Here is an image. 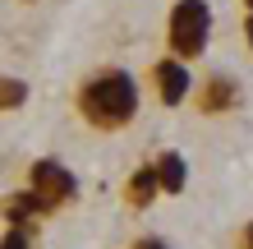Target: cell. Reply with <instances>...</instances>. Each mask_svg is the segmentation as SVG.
Wrapping results in <instances>:
<instances>
[{
	"label": "cell",
	"instance_id": "1",
	"mask_svg": "<svg viewBox=\"0 0 253 249\" xmlns=\"http://www.w3.org/2000/svg\"><path fill=\"white\" fill-rule=\"evenodd\" d=\"M143 111V88L120 65H101L74 83V115L97 129V134H120L138 120Z\"/></svg>",
	"mask_w": 253,
	"mask_h": 249
},
{
	"label": "cell",
	"instance_id": "2",
	"mask_svg": "<svg viewBox=\"0 0 253 249\" xmlns=\"http://www.w3.org/2000/svg\"><path fill=\"white\" fill-rule=\"evenodd\" d=\"M212 42V5L207 0H175L166 14V51L180 60H198Z\"/></svg>",
	"mask_w": 253,
	"mask_h": 249
},
{
	"label": "cell",
	"instance_id": "3",
	"mask_svg": "<svg viewBox=\"0 0 253 249\" xmlns=\"http://www.w3.org/2000/svg\"><path fill=\"white\" fill-rule=\"evenodd\" d=\"M28 189L42 199V208L51 217V212L74 208V199H79V175H74L60 157H37V162L28 166Z\"/></svg>",
	"mask_w": 253,
	"mask_h": 249
},
{
	"label": "cell",
	"instance_id": "4",
	"mask_svg": "<svg viewBox=\"0 0 253 249\" xmlns=\"http://www.w3.org/2000/svg\"><path fill=\"white\" fill-rule=\"evenodd\" d=\"M147 83H152V93H157V101L166 111H175V106H184V101L193 97V69H189V60H180V55H157L152 60V69H147Z\"/></svg>",
	"mask_w": 253,
	"mask_h": 249
},
{
	"label": "cell",
	"instance_id": "5",
	"mask_svg": "<svg viewBox=\"0 0 253 249\" xmlns=\"http://www.w3.org/2000/svg\"><path fill=\"white\" fill-rule=\"evenodd\" d=\"M193 106H198V115H230L244 106V88L235 83L230 74H203V83L193 88Z\"/></svg>",
	"mask_w": 253,
	"mask_h": 249
},
{
	"label": "cell",
	"instance_id": "6",
	"mask_svg": "<svg viewBox=\"0 0 253 249\" xmlns=\"http://www.w3.org/2000/svg\"><path fill=\"white\" fill-rule=\"evenodd\" d=\"M120 194H125V208H133V212H143V208H152V203L161 199V180H157V166H152V162H143V166H133Z\"/></svg>",
	"mask_w": 253,
	"mask_h": 249
},
{
	"label": "cell",
	"instance_id": "7",
	"mask_svg": "<svg viewBox=\"0 0 253 249\" xmlns=\"http://www.w3.org/2000/svg\"><path fill=\"white\" fill-rule=\"evenodd\" d=\"M152 166H157V180H161V194H166V199H175V194L189 189V162H184V152L166 148V152L152 157Z\"/></svg>",
	"mask_w": 253,
	"mask_h": 249
},
{
	"label": "cell",
	"instance_id": "8",
	"mask_svg": "<svg viewBox=\"0 0 253 249\" xmlns=\"http://www.w3.org/2000/svg\"><path fill=\"white\" fill-rule=\"evenodd\" d=\"M37 217H46V208H42V199H37L28 185L5 194V226H33Z\"/></svg>",
	"mask_w": 253,
	"mask_h": 249
},
{
	"label": "cell",
	"instance_id": "9",
	"mask_svg": "<svg viewBox=\"0 0 253 249\" xmlns=\"http://www.w3.org/2000/svg\"><path fill=\"white\" fill-rule=\"evenodd\" d=\"M23 101H28V83L23 79H5V83H0V106H5V111H19Z\"/></svg>",
	"mask_w": 253,
	"mask_h": 249
},
{
	"label": "cell",
	"instance_id": "10",
	"mask_svg": "<svg viewBox=\"0 0 253 249\" xmlns=\"http://www.w3.org/2000/svg\"><path fill=\"white\" fill-rule=\"evenodd\" d=\"M0 249H33V226H5Z\"/></svg>",
	"mask_w": 253,
	"mask_h": 249
},
{
	"label": "cell",
	"instance_id": "11",
	"mask_svg": "<svg viewBox=\"0 0 253 249\" xmlns=\"http://www.w3.org/2000/svg\"><path fill=\"white\" fill-rule=\"evenodd\" d=\"M125 249H170V245L161 240V236H138V240H129Z\"/></svg>",
	"mask_w": 253,
	"mask_h": 249
},
{
	"label": "cell",
	"instance_id": "12",
	"mask_svg": "<svg viewBox=\"0 0 253 249\" xmlns=\"http://www.w3.org/2000/svg\"><path fill=\"white\" fill-rule=\"evenodd\" d=\"M235 249H253V217H249L240 231H235Z\"/></svg>",
	"mask_w": 253,
	"mask_h": 249
},
{
	"label": "cell",
	"instance_id": "13",
	"mask_svg": "<svg viewBox=\"0 0 253 249\" xmlns=\"http://www.w3.org/2000/svg\"><path fill=\"white\" fill-rule=\"evenodd\" d=\"M244 42H249V51H253V14H244Z\"/></svg>",
	"mask_w": 253,
	"mask_h": 249
},
{
	"label": "cell",
	"instance_id": "14",
	"mask_svg": "<svg viewBox=\"0 0 253 249\" xmlns=\"http://www.w3.org/2000/svg\"><path fill=\"white\" fill-rule=\"evenodd\" d=\"M240 5H244V14H253V0H240Z\"/></svg>",
	"mask_w": 253,
	"mask_h": 249
}]
</instances>
